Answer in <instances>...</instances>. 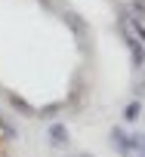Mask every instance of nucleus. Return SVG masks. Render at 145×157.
I'll use <instances>...</instances> for the list:
<instances>
[{
	"label": "nucleus",
	"instance_id": "4",
	"mask_svg": "<svg viewBox=\"0 0 145 157\" xmlns=\"http://www.w3.org/2000/svg\"><path fill=\"white\" fill-rule=\"evenodd\" d=\"M139 117H142V102L139 99H130L123 105V123H136Z\"/></svg>",
	"mask_w": 145,
	"mask_h": 157
},
{
	"label": "nucleus",
	"instance_id": "6",
	"mask_svg": "<svg viewBox=\"0 0 145 157\" xmlns=\"http://www.w3.org/2000/svg\"><path fill=\"white\" fill-rule=\"evenodd\" d=\"M133 142H136V154H145V132H133Z\"/></svg>",
	"mask_w": 145,
	"mask_h": 157
},
{
	"label": "nucleus",
	"instance_id": "1",
	"mask_svg": "<svg viewBox=\"0 0 145 157\" xmlns=\"http://www.w3.org/2000/svg\"><path fill=\"white\" fill-rule=\"evenodd\" d=\"M108 139H111V148H114L120 157H136V142H133V132H127L123 126H111Z\"/></svg>",
	"mask_w": 145,
	"mask_h": 157
},
{
	"label": "nucleus",
	"instance_id": "7",
	"mask_svg": "<svg viewBox=\"0 0 145 157\" xmlns=\"http://www.w3.org/2000/svg\"><path fill=\"white\" fill-rule=\"evenodd\" d=\"M77 157H93V154H90V151H84V154H77Z\"/></svg>",
	"mask_w": 145,
	"mask_h": 157
},
{
	"label": "nucleus",
	"instance_id": "5",
	"mask_svg": "<svg viewBox=\"0 0 145 157\" xmlns=\"http://www.w3.org/2000/svg\"><path fill=\"white\" fill-rule=\"evenodd\" d=\"M65 19H68V25H71V28H77L80 34H87V25L80 22V16H74V13H65Z\"/></svg>",
	"mask_w": 145,
	"mask_h": 157
},
{
	"label": "nucleus",
	"instance_id": "2",
	"mask_svg": "<svg viewBox=\"0 0 145 157\" xmlns=\"http://www.w3.org/2000/svg\"><path fill=\"white\" fill-rule=\"evenodd\" d=\"M120 34H123V43H127V49H130V59H133V65L136 68H142V62H145V46L133 37V31L120 22Z\"/></svg>",
	"mask_w": 145,
	"mask_h": 157
},
{
	"label": "nucleus",
	"instance_id": "3",
	"mask_svg": "<svg viewBox=\"0 0 145 157\" xmlns=\"http://www.w3.org/2000/svg\"><path fill=\"white\" fill-rule=\"evenodd\" d=\"M46 136H49V145H53V148H59V151H65V148L71 145V132H68V126H65V123H49Z\"/></svg>",
	"mask_w": 145,
	"mask_h": 157
},
{
	"label": "nucleus",
	"instance_id": "8",
	"mask_svg": "<svg viewBox=\"0 0 145 157\" xmlns=\"http://www.w3.org/2000/svg\"><path fill=\"white\" fill-rule=\"evenodd\" d=\"M136 157H145V154H136Z\"/></svg>",
	"mask_w": 145,
	"mask_h": 157
}]
</instances>
